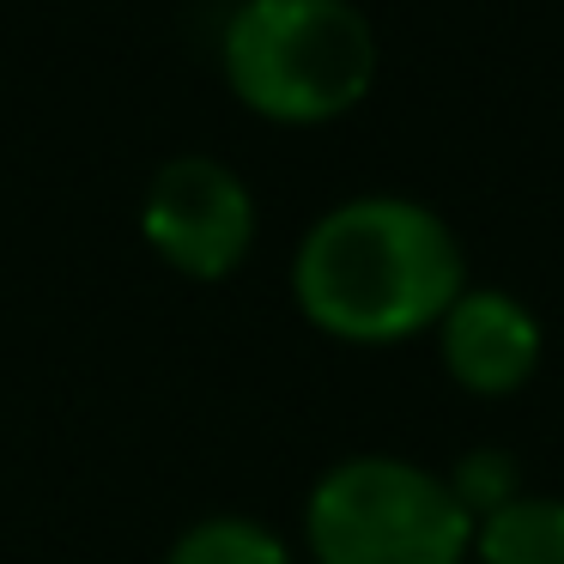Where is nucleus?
<instances>
[{
    "mask_svg": "<svg viewBox=\"0 0 564 564\" xmlns=\"http://www.w3.org/2000/svg\"><path fill=\"white\" fill-rule=\"evenodd\" d=\"M297 310L334 340L389 346L437 328L467 292V249L413 195H352L304 231L292 256Z\"/></svg>",
    "mask_w": 564,
    "mask_h": 564,
    "instance_id": "obj_1",
    "label": "nucleus"
},
{
    "mask_svg": "<svg viewBox=\"0 0 564 564\" xmlns=\"http://www.w3.org/2000/svg\"><path fill=\"white\" fill-rule=\"evenodd\" d=\"M231 91L268 122H334L377 86V31L352 0H243L225 19Z\"/></svg>",
    "mask_w": 564,
    "mask_h": 564,
    "instance_id": "obj_2",
    "label": "nucleus"
},
{
    "mask_svg": "<svg viewBox=\"0 0 564 564\" xmlns=\"http://www.w3.org/2000/svg\"><path fill=\"white\" fill-rule=\"evenodd\" d=\"M304 540L316 564H467L474 516L406 455H346L310 486Z\"/></svg>",
    "mask_w": 564,
    "mask_h": 564,
    "instance_id": "obj_3",
    "label": "nucleus"
},
{
    "mask_svg": "<svg viewBox=\"0 0 564 564\" xmlns=\"http://www.w3.org/2000/svg\"><path fill=\"white\" fill-rule=\"evenodd\" d=\"M147 243L188 280H225L256 243V195L225 159H164L140 200Z\"/></svg>",
    "mask_w": 564,
    "mask_h": 564,
    "instance_id": "obj_4",
    "label": "nucleus"
},
{
    "mask_svg": "<svg viewBox=\"0 0 564 564\" xmlns=\"http://www.w3.org/2000/svg\"><path fill=\"white\" fill-rule=\"evenodd\" d=\"M437 352H443V370L467 394H516L540 370L546 334H540L534 310L516 292L467 285L449 304V316L437 322Z\"/></svg>",
    "mask_w": 564,
    "mask_h": 564,
    "instance_id": "obj_5",
    "label": "nucleus"
},
{
    "mask_svg": "<svg viewBox=\"0 0 564 564\" xmlns=\"http://www.w3.org/2000/svg\"><path fill=\"white\" fill-rule=\"evenodd\" d=\"M479 564H564V498L516 491L503 510L474 522Z\"/></svg>",
    "mask_w": 564,
    "mask_h": 564,
    "instance_id": "obj_6",
    "label": "nucleus"
},
{
    "mask_svg": "<svg viewBox=\"0 0 564 564\" xmlns=\"http://www.w3.org/2000/svg\"><path fill=\"white\" fill-rule=\"evenodd\" d=\"M164 564H292V552L256 516H207L171 540Z\"/></svg>",
    "mask_w": 564,
    "mask_h": 564,
    "instance_id": "obj_7",
    "label": "nucleus"
},
{
    "mask_svg": "<svg viewBox=\"0 0 564 564\" xmlns=\"http://www.w3.org/2000/svg\"><path fill=\"white\" fill-rule=\"evenodd\" d=\"M443 479H449L455 503H462L474 522L491 516V510H503V503L522 491V467H516V455H503V449H467Z\"/></svg>",
    "mask_w": 564,
    "mask_h": 564,
    "instance_id": "obj_8",
    "label": "nucleus"
}]
</instances>
